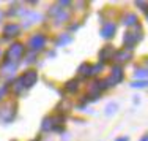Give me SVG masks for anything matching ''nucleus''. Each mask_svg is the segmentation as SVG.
I'll return each mask as SVG.
<instances>
[{
    "label": "nucleus",
    "instance_id": "nucleus-1",
    "mask_svg": "<svg viewBox=\"0 0 148 141\" xmlns=\"http://www.w3.org/2000/svg\"><path fill=\"white\" fill-rule=\"evenodd\" d=\"M22 56H24V44H21V43H13L11 46H10L8 49V52H6V62H11V63H16L22 59Z\"/></svg>",
    "mask_w": 148,
    "mask_h": 141
},
{
    "label": "nucleus",
    "instance_id": "nucleus-2",
    "mask_svg": "<svg viewBox=\"0 0 148 141\" xmlns=\"http://www.w3.org/2000/svg\"><path fill=\"white\" fill-rule=\"evenodd\" d=\"M140 40H142V32H140V29L126 32V33H125V38H123L126 48H134Z\"/></svg>",
    "mask_w": 148,
    "mask_h": 141
},
{
    "label": "nucleus",
    "instance_id": "nucleus-3",
    "mask_svg": "<svg viewBox=\"0 0 148 141\" xmlns=\"http://www.w3.org/2000/svg\"><path fill=\"white\" fill-rule=\"evenodd\" d=\"M19 81H21V84H22L24 89H30V87H33L35 84H36L38 73L35 72V70H29V72H25L22 76H21Z\"/></svg>",
    "mask_w": 148,
    "mask_h": 141
},
{
    "label": "nucleus",
    "instance_id": "nucleus-4",
    "mask_svg": "<svg viewBox=\"0 0 148 141\" xmlns=\"http://www.w3.org/2000/svg\"><path fill=\"white\" fill-rule=\"evenodd\" d=\"M29 46L33 49V51H40L46 46V37L43 33H36L29 40Z\"/></svg>",
    "mask_w": 148,
    "mask_h": 141
},
{
    "label": "nucleus",
    "instance_id": "nucleus-5",
    "mask_svg": "<svg viewBox=\"0 0 148 141\" xmlns=\"http://www.w3.org/2000/svg\"><path fill=\"white\" fill-rule=\"evenodd\" d=\"M19 33H21V27L17 26V24H8V26H5V29H3V37L5 38H14Z\"/></svg>",
    "mask_w": 148,
    "mask_h": 141
},
{
    "label": "nucleus",
    "instance_id": "nucleus-6",
    "mask_svg": "<svg viewBox=\"0 0 148 141\" xmlns=\"http://www.w3.org/2000/svg\"><path fill=\"white\" fill-rule=\"evenodd\" d=\"M123 79V68L120 65H117V67H114L112 68V75H110V79H109V83H107V86H114V84H117V83H120V81Z\"/></svg>",
    "mask_w": 148,
    "mask_h": 141
},
{
    "label": "nucleus",
    "instance_id": "nucleus-7",
    "mask_svg": "<svg viewBox=\"0 0 148 141\" xmlns=\"http://www.w3.org/2000/svg\"><path fill=\"white\" fill-rule=\"evenodd\" d=\"M115 24H112V22H107V24H104L103 27H101V37L106 38V40H109V38H112L115 35Z\"/></svg>",
    "mask_w": 148,
    "mask_h": 141
},
{
    "label": "nucleus",
    "instance_id": "nucleus-8",
    "mask_svg": "<svg viewBox=\"0 0 148 141\" xmlns=\"http://www.w3.org/2000/svg\"><path fill=\"white\" fill-rule=\"evenodd\" d=\"M114 48L112 46H104L103 49L99 51V59H101V63H104V62H107V60H112V57H114Z\"/></svg>",
    "mask_w": 148,
    "mask_h": 141
},
{
    "label": "nucleus",
    "instance_id": "nucleus-9",
    "mask_svg": "<svg viewBox=\"0 0 148 141\" xmlns=\"http://www.w3.org/2000/svg\"><path fill=\"white\" fill-rule=\"evenodd\" d=\"M40 19H41V16L38 15V13H33V11L24 13V17H22L24 26H30V24H33V22H38Z\"/></svg>",
    "mask_w": 148,
    "mask_h": 141
},
{
    "label": "nucleus",
    "instance_id": "nucleus-10",
    "mask_svg": "<svg viewBox=\"0 0 148 141\" xmlns=\"http://www.w3.org/2000/svg\"><path fill=\"white\" fill-rule=\"evenodd\" d=\"M114 59L117 62H128L129 59H131V52L129 51H125V49H121V51H118V52H115V56H114Z\"/></svg>",
    "mask_w": 148,
    "mask_h": 141
},
{
    "label": "nucleus",
    "instance_id": "nucleus-11",
    "mask_svg": "<svg viewBox=\"0 0 148 141\" xmlns=\"http://www.w3.org/2000/svg\"><path fill=\"white\" fill-rule=\"evenodd\" d=\"M11 106L13 105H6V106L0 111V117H5V121H13L14 113H11V110H14V108H11Z\"/></svg>",
    "mask_w": 148,
    "mask_h": 141
},
{
    "label": "nucleus",
    "instance_id": "nucleus-12",
    "mask_svg": "<svg viewBox=\"0 0 148 141\" xmlns=\"http://www.w3.org/2000/svg\"><path fill=\"white\" fill-rule=\"evenodd\" d=\"M77 89H79V81L77 79H71V81H68V83L65 84V90L69 92V94H74Z\"/></svg>",
    "mask_w": 148,
    "mask_h": 141
},
{
    "label": "nucleus",
    "instance_id": "nucleus-13",
    "mask_svg": "<svg viewBox=\"0 0 148 141\" xmlns=\"http://www.w3.org/2000/svg\"><path fill=\"white\" fill-rule=\"evenodd\" d=\"M58 46H66V44H69V43H71V41H73V37H71V35H68V33H62V35H60V37H58Z\"/></svg>",
    "mask_w": 148,
    "mask_h": 141
},
{
    "label": "nucleus",
    "instance_id": "nucleus-14",
    "mask_svg": "<svg viewBox=\"0 0 148 141\" xmlns=\"http://www.w3.org/2000/svg\"><path fill=\"white\" fill-rule=\"evenodd\" d=\"M11 90H13V94H14V95H21L24 92V87H22V84H21L19 79L14 81V84L11 86Z\"/></svg>",
    "mask_w": 148,
    "mask_h": 141
},
{
    "label": "nucleus",
    "instance_id": "nucleus-15",
    "mask_svg": "<svg viewBox=\"0 0 148 141\" xmlns=\"http://www.w3.org/2000/svg\"><path fill=\"white\" fill-rule=\"evenodd\" d=\"M79 73L82 76H90L91 75V65H90V63H84V65H80Z\"/></svg>",
    "mask_w": 148,
    "mask_h": 141
},
{
    "label": "nucleus",
    "instance_id": "nucleus-16",
    "mask_svg": "<svg viewBox=\"0 0 148 141\" xmlns=\"http://www.w3.org/2000/svg\"><path fill=\"white\" fill-rule=\"evenodd\" d=\"M136 22H137V16L136 15H128L125 19H123V24H125V26H132V24H136Z\"/></svg>",
    "mask_w": 148,
    "mask_h": 141
},
{
    "label": "nucleus",
    "instance_id": "nucleus-17",
    "mask_svg": "<svg viewBox=\"0 0 148 141\" xmlns=\"http://www.w3.org/2000/svg\"><path fill=\"white\" fill-rule=\"evenodd\" d=\"M134 76H136V78H142L145 81L147 79V68H137L136 72H134Z\"/></svg>",
    "mask_w": 148,
    "mask_h": 141
},
{
    "label": "nucleus",
    "instance_id": "nucleus-18",
    "mask_svg": "<svg viewBox=\"0 0 148 141\" xmlns=\"http://www.w3.org/2000/svg\"><path fill=\"white\" fill-rule=\"evenodd\" d=\"M115 111H117V105L115 103L107 105V108H106V114H112V113H115Z\"/></svg>",
    "mask_w": 148,
    "mask_h": 141
},
{
    "label": "nucleus",
    "instance_id": "nucleus-19",
    "mask_svg": "<svg viewBox=\"0 0 148 141\" xmlns=\"http://www.w3.org/2000/svg\"><path fill=\"white\" fill-rule=\"evenodd\" d=\"M68 19V13H60L57 16V22H63V21Z\"/></svg>",
    "mask_w": 148,
    "mask_h": 141
},
{
    "label": "nucleus",
    "instance_id": "nucleus-20",
    "mask_svg": "<svg viewBox=\"0 0 148 141\" xmlns=\"http://www.w3.org/2000/svg\"><path fill=\"white\" fill-rule=\"evenodd\" d=\"M132 87H145L147 86V81H140V83H132Z\"/></svg>",
    "mask_w": 148,
    "mask_h": 141
},
{
    "label": "nucleus",
    "instance_id": "nucleus-21",
    "mask_svg": "<svg viewBox=\"0 0 148 141\" xmlns=\"http://www.w3.org/2000/svg\"><path fill=\"white\" fill-rule=\"evenodd\" d=\"M115 141H129V138L128 136H120V138H117Z\"/></svg>",
    "mask_w": 148,
    "mask_h": 141
},
{
    "label": "nucleus",
    "instance_id": "nucleus-22",
    "mask_svg": "<svg viewBox=\"0 0 148 141\" xmlns=\"http://www.w3.org/2000/svg\"><path fill=\"white\" fill-rule=\"evenodd\" d=\"M68 5H69V2H60V3H58L60 8H62V6H68Z\"/></svg>",
    "mask_w": 148,
    "mask_h": 141
},
{
    "label": "nucleus",
    "instance_id": "nucleus-23",
    "mask_svg": "<svg viewBox=\"0 0 148 141\" xmlns=\"http://www.w3.org/2000/svg\"><path fill=\"white\" fill-rule=\"evenodd\" d=\"M137 5H139V6H140V8H145V5H147V2H139V3H137Z\"/></svg>",
    "mask_w": 148,
    "mask_h": 141
},
{
    "label": "nucleus",
    "instance_id": "nucleus-24",
    "mask_svg": "<svg viewBox=\"0 0 148 141\" xmlns=\"http://www.w3.org/2000/svg\"><path fill=\"white\" fill-rule=\"evenodd\" d=\"M3 94H5V89H3V87H0V98L3 97Z\"/></svg>",
    "mask_w": 148,
    "mask_h": 141
},
{
    "label": "nucleus",
    "instance_id": "nucleus-25",
    "mask_svg": "<svg viewBox=\"0 0 148 141\" xmlns=\"http://www.w3.org/2000/svg\"><path fill=\"white\" fill-rule=\"evenodd\" d=\"M140 141H147V135H143L142 138H140Z\"/></svg>",
    "mask_w": 148,
    "mask_h": 141
}]
</instances>
